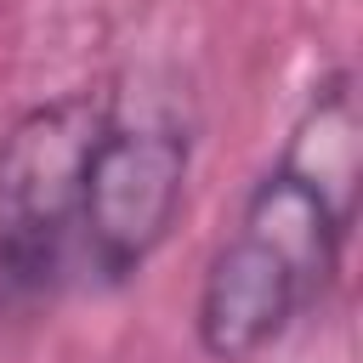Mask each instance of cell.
I'll return each instance as SVG.
<instances>
[{
    "label": "cell",
    "mask_w": 363,
    "mask_h": 363,
    "mask_svg": "<svg viewBox=\"0 0 363 363\" xmlns=\"http://www.w3.org/2000/svg\"><path fill=\"white\" fill-rule=\"evenodd\" d=\"M193 170V130L176 113H119L108 102V125L85 164L79 199V255L102 284L136 278L170 238Z\"/></svg>",
    "instance_id": "7a4b0ae2"
},
{
    "label": "cell",
    "mask_w": 363,
    "mask_h": 363,
    "mask_svg": "<svg viewBox=\"0 0 363 363\" xmlns=\"http://www.w3.org/2000/svg\"><path fill=\"white\" fill-rule=\"evenodd\" d=\"M108 91H68L0 130V289L45 295L79 233L85 164L108 125Z\"/></svg>",
    "instance_id": "6da1fadb"
}]
</instances>
